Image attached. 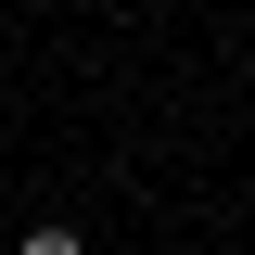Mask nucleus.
<instances>
[{"label":"nucleus","mask_w":255,"mask_h":255,"mask_svg":"<svg viewBox=\"0 0 255 255\" xmlns=\"http://www.w3.org/2000/svg\"><path fill=\"white\" fill-rule=\"evenodd\" d=\"M13 255H90V243H77V230H64V217H38V230H26V243H13Z\"/></svg>","instance_id":"nucleus-1"}]
</instances>
